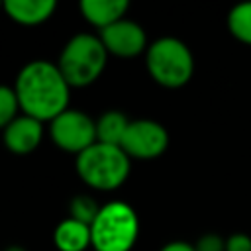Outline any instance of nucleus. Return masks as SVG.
Returning <instances> with one entry per match:
<instances>
[{
    "instance_id": "obj_1",
    "label": "nucleus",
    "mask_w": 251,
    "mask_h": 251,
    "mask_svg": "<svg viewBox=\"0 0 251 251\" xmlns=\"http://www.w3.org/2000/svg\"><path fill=\"white\" fill-rule=\"evenodd\" d=\"M20 112L39 122H51L69 108L71 86L57 63L35 59L25 63L14 82Z\"/></svg>"
},
{
    "instance_id": "obj_4",
    "label": "nucleus",
    "mask_w": 251,
    "mask_h": 251,
    "mask_svg": "<svg viewBox=\"0 0 251 251\" xmlns=\"http://www.w3.org/2000/svg\"><path fill=\"white\" fill-rule=\"evenodd\" d=\"M94 251H131L139 237L137 212L124 200H110L100 206L90 224Z\"/></svg>"
},
{
    "instance_id": "obj_8",
    "label": "nucleus",
    "mask_w": 251,
    "mask_h": 251,
    "mask_svg": "<svg viewBox=\"0 0 251 251\" xmlns=\"http://www.w3.org/2000/svg\"><path fill=\"white\" fill-rule=\"evenodd\" d=\"M98 37H100L102 45L106 47L108 55H114L120 59H133V57L145 53L149 47L145 29L137 22L127 20V18L98 31Z\"/></svg>"
},
{
    "instance_id": "obj_18",
    "label": "nucleus",
    "mask_w": 251,
    "mask_h": 251,
    "mask_svg": "<svg viewBox=\"0 0 251 251\" xmlns=\"http://www.w3.org/2000/svg\"><path fill=\"white\" fill-rule=\"evenodd\" d=\"M226 251H251V235L235 231L226 237Z\"/></svg>"
},
{
    "instance_id": "obj_14",
    "label": "nucleus",
    "mask_w": 251,
    "mask_h": 251,
    "mask_svg": "<svg viewBox=\"0 0 251 251\" xmlns=\"http://www.w3.org/2000/svg\"><path fill=\"white\" fill-rule=\"evenodd\" d=\"M227 29L237 41L251 45V2H241L229 10Z\"/></svg>"
},
{
    "instance_id": "obj_2",
    "label": "nucleus",
    "mask_w": 251,
    "mask_h": 251,
    "mask_svg": "<svg viewBox=\"0 0 251 251\" xmlns=\"http://www.w3.org/2000/svg\"><path fill=\"white\" fill-rule=\"evenodd\" d=\"M108 63V51L94 33L73 35L59 53L57 67L71 88L90 86L100 78Z\"/></svg>"
},
{
    "instance_id": "obj_13",
    "label": "nucleus",
    "mask_w": 251,
    "mask_h": 251,
    "mask_svg": "<svg viewBox=\"0 0 251 251\" xmlns=\"http://www.w3.org/2000/svg\"><path fill=\"white\" fill-rule=\"evenodd\" d=\"M129 122L131 120L126 114H122L120 110H108V112L100 114L96 120V141L104 143V145L120 147Z\"/></svg>"
},
{
    "instance_id": "obj_10",
    "label": "nucleus",
    "mask_w": 251,
    "mask_h": 251,
    "mask_svg": "<svg viewBox=\"0 0 251 251\" xmlns=\"http://www.w3.org/2000/svg\"><path fill=\"white\" fill-rule=\"evenodd\" d=\"M4 14L20 25H39L47 22L57 10L55 0H6Z\"/></svg>"
},
{
    "instance_id": "obj_11",
    "label": "nucleus",
    "mask_w": 251,
    "mask_h": 251,
    "mask_svg": "<svg viewBox=\"0 0 251 251\" xmlns=\"http://www.w3.org/2000/svg\"><path fill=\"white\" fill-rule=\"evenodd\" d=\"M78 10L90 25L102 31L112 24L124 20L129 4L126 0H82L78 4Z\"/></svg>"
},
{
    "instance_id": "obj_17",
    "label": "nucleus",
    "mask_w": 251,
    "mask_h": 251,
    "mask_svg": "<svg viewBox=\"0 0 251 251\" xmlns=\"http://www.w3.org/2000/svg\"><path fill=\"white\" fill-rule=\"evenodd\" d=\"M196 251H226V237H222L220 233H202L196 243H194Z\"/></svg>"
},
{
    "instance_id": "obj_7",
    "label": "nucleus",
    "mask_w": 251,
    "mask_h": 251,
    "mask_svg": "<svg viewBox=\"0 0 251 251\" xmlns=\"http://www.w3.org/2000/svg\"><path fill=\"white\" fill-rule=\"evenodd\" d=\"M120 147L124 149V153L129 159L153 161L167 151L169 131L165 129L163 124L149 120V118L131 120Z\"/></svg>"
},
{
    "instance_id": "obj_21",
    "label": "nucleus",
    "mask_w": 251,
    "mask_h": 251,
    "mask_svg": "<svg viewBox=\"0 0 251 251\" xmlns=\"http://www.w3.org/2000/svg\"><path fill=\"white\" fill-rule=\"evenodd\" d=\"M2 4H4V2H0V10H2Z\"/></svg>"
},
{
    "instance_id": "obj_15",
    "label": "nucleus",
    "mask_w": 251,
    "mask_h": 251,
    "mask_svg": "<svg viewBox=\"0 0 251 251\" xmlns=\"http://www.w3.org/2000/svg\"><path fill=\"white\" fill-rule=\"evenodd\" d=\"M98 212H100V204L88 194H76L69 204V218L82 222L86 226H90L96 220Z\"/></svg>"
},
{
    "instance_id": "obj_20",
    "label": "nucleus",
    "mask_w": 251,
    "mask_h": 251,
    "mask_svg": "<svg viewBox=\"0 0 251 251\" xmlns=\"http://www.w3.org/2000/svg\"><path fill=\"white\" fill-rule=\"evenodd\" d=\"M4 251H27L25 247H22V245H8Z\"/></svg>"
},
{
    "instance_id": "obj_3",
    "label": "nucleus",
    "mask_w": 251,
    "mask_h": 251,
    "mask_svg": "<svg viewBox=\"0 0 251 251\" xmlns=\"http://www.w3.org/2000/svg\"><path fill=\"white\" fill-rule=\"evenodd\" d=\"M129 167L131 159L124 153L122 147L104 145L98 141L76 155L75 161L78 178L86 186L102 192L120 188L129 176Z\"/></svg>"
},
{
    "instance_id": "obj_16",
    "label": "nucleus",
    "mask_w": 251,
    "mask_h": 251,
    "mask_svg": "<svg viewBox=\"0 0 251 251\" xmlns=\"http://www.w3.org/2000/svg\"><path fill=\"white\" fill-rule=\"evenodd\" d=\"M20 114L22 112L14 86L0 84V131H4Z\"/></svg>"
},
{
    "instance_id": "obj_12",
    "label": "nucleus",
    "mask_w": 251,
    "mask_h": 251,
    "mask_svg": "<svg viewBox=\"0 0 251 251\" xmlns=\"http://www.w3.org/2000/svg\"><path fill=\"white\" fill-rule=\"evenodd\" d=\"M53 243L57 251H86L88 247H92L90 226L73 218H65L53 231Z\"/></svg>"
},
{
    "instance_id": "obj_6",
    "label": "nucleus",
    "mask_w": 251,
    "mask_h": 251,
    "mask_svg": "<svg viewBox=\"0 0 251 251\" xmlns=\"http://www.w3.org/2000/svg\"><path fill=\"white\" fill-rule=\"evenodd\" d=\"M51 141L73 155H80L96 143V120L76 108H67L49 122Z\"/></svg>"
},
{
    "instance_id": "obj_9",
    "label": "nucleus",
    "mask_w": 251,
    "mask_h": 251,
    "mask_svg": "<svg viewBox=\"0 0 251 251\" xmlns=\"http://www.w3.org/2000/svg\"><path fill=\"white\" fill-rule=\"evenodd\" d=\"M43 133H45L43 122H39L31 116L20 114L2 131V141H4V145L10 153L27 155V153H31L39 147V143L43 141Z\"/></svg>"
},
{
    "instance_id": "obj_19",
    "label": "nucleus",
    "mask_w": 251,
    "mask_h": 251,
    "mask_svg": "<svg viewBox=\"0 0 251 251\" xmlns=\"http://www.w3.org/2000/svg\"><path fill=\"white\" fill-rule=\"evenodd\" d=\"M159 251H196V249H194V243L176 239V241H169V243H165Z\"/></svg>"
},
{
    "instance_id": "obj_5",
    "label": "nucleus",
    "mask_w": 251,
    "mask_h": 251,
    "mask_svg": "<svg viewBox=\"0 0 251 251\" xmlns=\"http://www.w3.org/2000/svg\"><path fill=\"white\" fill-rule=\"evenodd\" d=\"M149 76L165 88H180L194 75V57L190 47L178 37H159L145 51Z\"/></svg>"
}]
</instances>
